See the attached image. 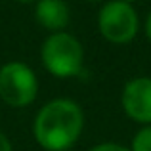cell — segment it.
<instances>
[{
  "mask_svg": "<svg viewBox=\"0 0 151 151\" xmlns=\"http://www.w3.org/2000/svg\"><path fill=\"white\" fill-rule=\"evenodd\" d=\"M15 2H21V4H29V2H37V0H15Z\"/></svg>",
  "mask_w": 151,
  "mask_h": 151,
  "instance_id": "obj_11",
  "label": "cell"
},
{
  "mask_svg": "<svg viewBox=\"0 0 151 151\" xmlns=\"http://www.w3.org/2000/svg\"><path fill=\"white\" fill-rule=\"evenodd\" d=\"M122 2H128V4H134V2H138V0H122Z\"/></svg>",
  "mask_w": 151,
  "mask_h": 151,
  "instance_id": "obj_12",
  "label": "cell"
},
{
  "mask_svg": "<svg viewBox=\"0 0 151 151\" xmlns=\"http://www.w3.org/2000/svg\"><path fill=\"white\" fill-rule=\"evenodd\" d=\"M84 130V111L71 98H54L37 111L33 138L44 151H69Z\"/></svg>",
  "mask_w": 151,
  "mask_h": 151,
  "instance_id": "obj_1",
  "label": "cell"
},
{
  "mask_svg": "<svg viewBox=\"0 0 151 151\" xmlns=\"http://www.w3.org/2000/svg\"><path fill=\"white\" fill-rule=\"evenodd\" d=\"M40 63L55 78L78 77L84 69L82 42L67 31L50 33L40 46Z\"/></svg>",
  "mask_w": 151,
  "mask_h": 151,
  "instance_id": "obj_2",
  "label": "cell"
},
{
  "mask_svg": "<svg viewBox=\"0 0 151 151\" xmlns=\"http://www.w3.org/2000/svg\"><path fill=\"white\" fill-rule=\"evenodd\" d=\"M0 151H14V145H12L10 138L0 130Z\"/></svg>",
  "mask_w": 151,
  "mask_h": 151,
  "instance_id": "obj_9",
  "label": "cell"
},
{
  "mask_svg": "<svg viewBox=\"0 0 151 151\" xmlns=\"http://www.w3.org/2000/svg\"><path fill=\"white\" fill-rule=\"evenodd\" d=\"M35 19L42 29L50 33L65 31L71 21V10L65 0H37L35 2Z\"/></svg>",
  "mask_w": 151,
  "mask_h": 151,
  "instance_id": "obj_6",
  "label": "cell"
},
{
  "mask_svg": "<svg viewBox=\"0 0 151 151\" xmlns=\"http://www.w3.org/2000/svg\"><path fill=\"white\" fill-rule=\"evenodd\" d=\"M144 33H145V37H147V40L151 42V12L147 14V17H145V21H144Z\"/></svg>",
  "mask_w": 151,
  "mask_h": 151,
  "instance_id": "obj_10",
  "label": "cell"
},
{
  "mask_svg": "<svg viewBox=\"0 0 151 151\" xmlns=\"http://www.w3.org/2000/svg\"><path fill=\"white\" fill-rule=\"evenodd\" d=\"M88 151H130V147L122 144H115V142H101V144H96L94 147H90Z\"/></svg>",
  "mask_w": 151,
  "mask_h": 151,
  "instance_id": "obj_8",
  "label": "cell"
},
{
  "mask_svg": "<svg viewBox=\"0 0 151 151\" xmlns=\"http://www.w3.org/2000/svg\"><path fill=\"white\" fill-rule=\"evenodd\" d=\"M88 2H105V0H88Z\"/></svg>",
  "mask_w": 151,
  "mask_h": 151,
  "instance_id": "obj_13",
  "label": "cell"
},
{
  "mask_svg": "<svg viewBox=\"0 0 151 151\" xmlns=\"http://www.w3.org/2000/svg\"><path fill=\"white\" fill-rule=\"evenodd\" d=\"M98 31L111 44H128L140 33V15L134 4L105 0L98 12Z\"/></svg>",
  "mask_w": 151,
  "mask_h": 151,
  "instance_id": "obj_3",
  "label": "cell"
},
{
  "mask_svg": "<svg viewBox=\"0 0 151 151\" xmlns=\"http://www.w3.org/2000/svg\"><path fill=\"white\" fill-rule=\"evenodd\" d=\"M128 147L130 151H151V124H144L136 130Z\"/></svg>",
  "mask_w": 151,
  "mask_h": 151,
  "instance_id": "obj_7",
  "label": "cell"
},
{
  "mask_svg": "<svg viewBox=\"0 0 151 151\" xmlns=\"http://www.w3.org/2000/svg\"><path fill=\"white\" fill-rule=\"evenodd\" d=\"M38 96V77L25 61H8L0 67V100L10 107H29Z\"/></svg>",
  "mask_w": 151,
  "mask_h": 151,
  "instance_id": "obj_4",
  "label": "cell"
},
{
  "mask_svg": "<svg viewBox=\"0 0 151 151\" xmlns=\"http://www.w3.org/2000/svg\"><path fill=\"white\" fill-rule=\"evenodd\" d=\"M121 107L140 126L151 124V77L140 75L126 81L121 92Z\"/></svg>",
  "mask_w": 151,
  "mask_h": 151,
  "instance_id": "obj_5",
  "label": "cell"
}]
</instances>
